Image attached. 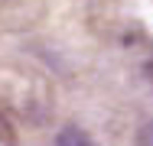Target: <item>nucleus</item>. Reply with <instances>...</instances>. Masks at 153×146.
I'll list each match as a JSON object with an SVG mask.
<instances>
[{
  "instance_id": "obj_3",
  "label": "nucleus",
  "mask_w": 153,
  "mask_h": 146,
  "mask_svg": "<svg viewBox=\"0 0 153 146\" xmlns=\"http://www.w3.org/2000/svg\"><path fill=\"white\" fill-rule=\"evenodd\" d=\"M147 75H150V81H153V65H150V72H147Z\"/></svg>"
},
{
  "instance_id": "obj_1",
  "label": "nucleus",
  "mask_w": 153,
  "mask_h": 146,
  "mask_svg": "<svg viewBox=\"0 0 153 146\" xmlns=\"http://www.w3.org/2000/svg\"><path fill=\"white\" fill-rule=\"evenodd\" d=\"M56 146H91V140H88L85 130L65 127V130H59V136H56Z\"/></svg>"
},
{
  "instance_id": "obj_2",
  "label": "nucleus",
  "mask_w": 153,
  "mask_h": 146,
  "mask_svg": "<svg viewBox=\"0 0 153 146\" xmlns=\"http://www.w3.org/2000/svg\"><path fill=\"white\" fill-rule=\"evenodd\" d=\"M0 143L3 146H16V130H13V123H10V117L0 111Z\"/></svg>"
},
{
  "instance_id": "obj_4",
  "label": "nucleus",
  "mask_w": 153,
  "mask_h": 146,
  "mask_svg": "<svg viewBox=\"0 0 153 146\" xmlns=\"http://www.w3.org/2000/svg\"><path fill=\"white\" fill-rule=\"evenodd\" d=\"M150 133H153V130H150Z\"/></svg>"
}]
</instances>
